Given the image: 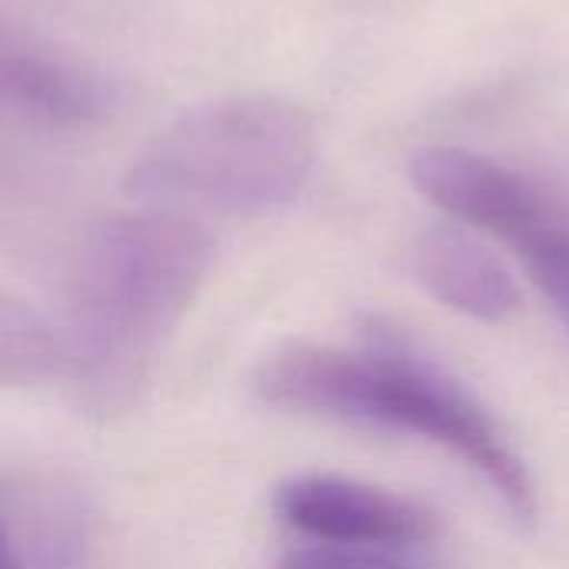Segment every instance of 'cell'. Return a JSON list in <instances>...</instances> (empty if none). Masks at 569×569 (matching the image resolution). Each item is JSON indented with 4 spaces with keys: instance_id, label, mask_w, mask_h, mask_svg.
<instances>
[{
    "instance_id": "cell-6",
    "label": "cell",
    "mask_w": 569,
    "mask_h": 569,
    "mask_svg": "<svg viewBox=\"0 0 569 569\" xmlns=\"http://www.w3.org/2000/svg\"><path fill=\"white\" fill-rule=\"evenodd\" d=\"M3 557L20 569H90L83 500L47 477L3 480Z\"/></svg>"
},
{
    "instance_id": "cell-7",
    "label": "cell",
    "mask_w": 569,
    "mask_h": 569,
    "mask_svg": "<svg viewBox=\"0 0 569 569\" xmlns=\"http://www.w3.org/2000/svg\"><path fill=\"white\" fill-rule=\"evenodd\" d=\"M413 270L443 307L480 323H503L523 303L520 283L503 260L453 227L420 233L413 247Z\"/></svg>"
},
{
    "instance_id": "cell-10",
    "label": "cell",
    "mask_w": 569,
    "mask_h": 569,
    "mask_svg": "<svg viewBox=\"0 0 569 569\" xmlns=\"http://www.w3.org/2000/svg\"><path fill=\"white\" fill-rule=\"evenodd\" d=\"M517 253L569 327V230L557 227L553 220L537 237H530Z\"/></svg>"
},
{
    "instance_id": "cell-8",
    "label": "cell",
    "mask_w": 569,
    "mask_h": 569,
    "mask_svg": "<svg viewBox=\"0 0 569 569\" xmlns=\"http://www.w3.org/2000/svg\"><path fill=\"white\" fill-rule=\"evenodd\" d=\"M0 83L7 107L43 127H93L113 107V93L97 73L10 37L0 53Z\"/></svg>"
},
{
    "instance_id": "cell-1",
    "label": "cell",
    "mask_w": 569,
    "mask_h": 569,
    "mask_svg": "<svg viewBox=\"0 0 569 569\" xmlns=\"http://www.w3.org/2000/svg\"><path fill=\"white\" fill-rule=\"evenodd\" d=\"M213 260L210 233L187 213L140 210L100 220L67 273L60 380L90 413L137 400L160 347L197 300Z\"/></svg>"
},
{
    "instance_id": "cell-4",
    "label": "cell",
    "mask_w": 569,
    "mask_h": 569,
    "mask_svg": "<svg viewBox=\"0 0 569 569\" xmlns=\"http://www.w3.org/2000/svg\"><path fill=\"white\" fill-rule=\"evenodd\" d=\"M273 513L297 533L343 547L410 550L440 537L433 510L343 477H293L280 483Z\"/></svg>"
},
{
    "instance_id": "cell-9",
    "label": "cell",
    "mask_w": 569,
    "mask_h": 569,
    "mask_svg": "<svg viewBox=\"0 0 569 569\" xmlns=\"http://www.w3.org/2000/svg\"><path fill=\"white\" fill-rule=\"evenodd\" d=\"M60 330L13 300L0 313V377L7 387L60 380Z\"/></svg>"
},
{
    "instance_id": "cell-3",
    "label": "cell",
    "mask_w": 569,
    "mask_h": 569,
    "mask_svg": "<svg viewBox=\"0 0 569 569\" xmlns=\"http://www.w3.org/2000/svg\"><path fill=\"white\" fill-rule=\"evenodd\" d=\"M317 163L303 107L267 97H220L180 113L130 163L123 193L173 213H263L290 203Z\"/></svg>"
},
{
    "instance_id": "cell-11",
    "label": "cell",
    "mask_w": 569,
    "mask_h": 569,
    "mask_svg": "<svg viewBox=\"0 0 569 569\" xmlns=\"http://www.w3.org/2000/svg\"><path fill=\"white\" fill-rule=\"evenodd\" d=\"M277 569H433L420 560L400 557L393 550L380 547H343V543H327L313 550H297L290 553Z\"/></svg>"
},
{
    "instance_id": "cell-2",
    "label": "cell",
    "mask_w": 569,
    "mask_h": 569,
    "mask_svg": "<svg viewBox=\"0 0 569 569\" xmlns=\"http://www.w3.org/2000/svg\"><path fill=\"white\" fill-rule=\"evenodd\" d=\"M253 390L270 407L437 443L483 477L517 520H537V480L503 427L457 377L397 333L373 327L353 350L290 343L257 367Z\"/></svg>"
},
{
    "instance_id": "cell-5",
    "label": "cell",
    "mask_w": 569,
    "mask_h": 569,
    "mask_svg": "<svg viewBox=\"0 0 569 569\" xmlns=\"http://www.w3.org/2000/svg\"><path fill=\"white\" fill-rule=\"evenodd\" d=\"M410 180L453 220L487 230L517 250L553 223L550 203L527 177L463 147L417 150L410 160Z\"/></svg>"
}]
</instances>
